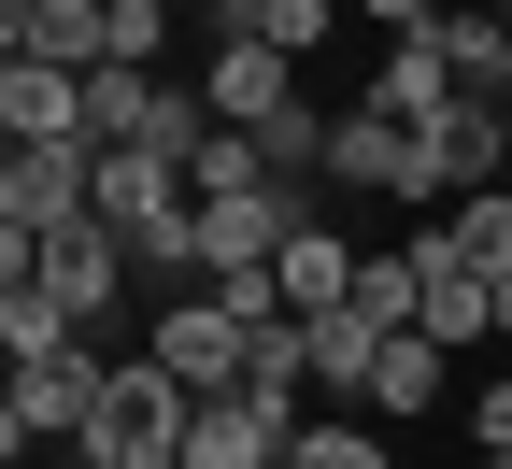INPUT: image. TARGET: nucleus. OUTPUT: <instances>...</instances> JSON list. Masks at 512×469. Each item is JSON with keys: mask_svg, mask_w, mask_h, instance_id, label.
I'll use <instances>...</instances> for the list:
<instances>
[{"mask_svg": "<svg viewBox=\"0 0 512 469\" xmlns=\"http://www.w3.org/2000/svg\"><path fill=\"white\" fill-rule=\"evenodd\" d=\"M100 214V157L86 143H15L0 157V242H57Z\"/></svg>", "mask_w": 512, "mask_h": 469, "instance_id": "obj_4", "label": "nucleus"}, {"mask_svg": "<svg viewBox=\"0 0 512 469\" xmlns=\"http://www.w3.org/2000/svg\"><path fill=\"white\" fill-rule=\"evenodd\" d=\"M0 43L29 72H100L114 57V0H0Z\"/></svg>", "mask_w": 512, "mask_h": 469, "instance_id": "obj_9", "label": "nucleus"}, {"mask_svg": "<svg viewBox=\"0 0 512 469\" xmlns=\"http://www.w3.org/2000/svg\"><path fill=\"white\" fill-rule=\"evenodd\" d=\"M498 15H512V0H498Z\"/></svg>", "mask_w": 512, "mask_h": 469, "instance_id": "obj_24", "label": "nucleus"}, {"mask_svg": "<svg viewBox=\"0 0 512 469\" xmlns=\"http://www.w3.org/2000/svg\"><path fill=\"white\" fill-rule=\"evenodd\" d=\"M413 256H427V313H413V327H427V342H441V356H470V342H498V285L470 271V256H456V242H441V228H427Z\"/></svg>", "mask_w": 512, "mask_h": 469, "instance_id": "obj_10", "label": "nucleus"}, {"mask_svg": "<svg viewBox=\"0 0 512 469\" xmlns=\"http://www.w3.org/2000/svg\"><path fill=\"white\" fill-rule=\"evenodd\" d=\"M143 356H157L185 398H242V384H256V327H242V313L200 285V299H171V313L143 327Z\"/></svg>", "mask_w": 512, "mask_h": 469, "instance_id": "obj_3", "label": "nucleus"}, {"mask_svg": "<svg viewBox=\"0 0 512 469\" xmlns=\"http://www.w3.org/2000/svg\"><path fill=\"white\" fill-rule=\"evenodd\" d=\"M470 455H512V370H498V384L470 398Z\"/></svg>", "mask_w": 512, "mask_h": 469, "instance_id": "obj_21", "label": "nucleus"}, {"mask_svg": "<svg viewBox=\"0 0 512 469\" xmlns=\"http://www.w3.org/2000/svg\"><path fill=\"white\" fill-rule=\"evenodd\" d=\"M427 43H441V72H456V100H512V15H498V0H484V15L456 0Z\"/></svg>", "mask_w": 512, "mask_h": 469, "instance_id": "obj_12", "label": "nucleus"}, {"mask_svg": "<svg viewBox=\"0 0 512 469\" xmlns=\"http://www.w3.org/2000/svg\"><path fill=\"white\" fill-rule=\"evenodd\" d=\"M470 469H484V455H470Z\"/></svg>", "mask_w": 512, "mask_h": 469, "instance_id": "obj_25", "label": "nucleus"}, {"mask_svg": "<svg viewBox=\"0 0 512 469\" xmlns=\"http://www.w3.org/2000/svg\"><path fill=\"white\" fill-rule=\"evenodd\" d=\"M370 413H384V427H413V413H441V342H427V327H399V342L370 356Z\"/></svg>", "mask_w": 512, "mask_h": 469, "instance_id": "obj_15", "label": "nucleus"}, {"mask_svg": "<svg viewBox=\"0 0 512 469\" xmlns=\"http://www.w3.org/2000/svg\"><path fill=\"white\" fill-rule=\"evenodd\" d=\"M285 469H384V441H370V413H299Z\"/></svg>", "mask_w": 512, "mask_h": 469, "instance_id": "obj_18", "label": "nucleus"}, {"mask_svg": "<svg viewBox=\"0 0 512 469\" xmlns=\"http://www.w3.org/2000/svg\"><path fill=\"white\" fill-rule=\"evenodd\" d=\"M271 285H285V313H342V299H356V242H342V228H299V242L271 256Z\"/></svg>", "mask_w": 512, "mask_h": 469, "instance_id": "obj_14", "label": "nucleus"}, {"mask_svg": "<svg viewBox=\"0 0 512 469\" xmlns=\"http://www.w3.org/2000/svg\"><path fill=\"white\" fill-rule=\"evenodd\" d=\"M200 100H214V128H285V114H299V57L256 43V29H228L214 72H200Z\"/></svg>", "mask_w": 512, "mask_h": 469, "instance_id": "obj_6", "label": "nucleus"}, {"mask_svg": "<svg viewBox=\"0 0 512 469\" xmlns=\"http://www.w3.org/2000/svg\"><path fill=\"white\" fill-rule=\"evenodd\" d=\"M413 171H427V128H399L384 100L328 114V185H370V199H413Z\"/></svg>", "mask_w": 512, "mask_h": 469, "instance_id": "obj_8", "label": "nucleus"}, {"mask_svg": "<svg viewBox=\"0 0 512 469\" xmlns=\"http://www.w3.org/2000/svg\"><path fill=\"white\" fill-rule=\"evenodd\" d=\"M299 356H313V384H328V398H356V413H370V356H384V327L342 299V313H299Z\"/></svg>", "mask_w": 512, "mask_h": 469, "instance_id": "obj_13", "label": "nucleus"}, {"mask_svg": "<svg viewBox=\"0 0 512 469\" xmlns=\"http://www.w3.org/2000/svg\"><path fill=\"white\" fill-rule=\"evenodd\" d=\"M285 441H299V398H200V427H185V469H285Z\"/></svg>", "mask_w": 512, "mask_h": 469, "instance_id": "obj_7", "label": "nucleus"}, {"mask_svg": "<svg viewBox=\"0 0 512 469\" xmlns=\"http://www.w3.org/2000/svg\"><path fill=\"white\" fill-rule=\"evenodd\" d=\"M484 469H512V455H484Z\"/></svg>", "mask_w": 512, "mask_h": 469, "instance_id": "obj_23", "label": "nucleus"}, {"mask_svg": "<svg viewBox=\"0 0 512 469\" xmlns=\"http://www.w3.org/2000/svg\"><path fill=\"white\" fill-rule=\"evenodd\" d=\"M0 128H15V143H86L100 157V128H86V72H0Z\"/></svg>", "mask_w": 512, "mask_h": 469, "instance_id": "obj_11", "label": "nucleus"}, {"mask_svg": "<svg viewBox=\"0 0 512 469\" xmlns=\"http://www.w3.org/2000/svg\"><path fill=\"white\" fill-rule=\"evenodd\" d=\"M512 185V100H441L427 114V171H413V214H456V199Z\"/></svg>", "mask_w": 512, "mask_h": 469, "instance_id": "obj_2", "label": "nucleus"}, {"mask_svg": "<svg viewBox=\"0 0 512 469\" xmlns=\"http://www.w3.org/2000/svg\"><path fill=\"white\" fill-rule=\"evenodd\" d=\"M100 384H114V356H86V342H57V356H15V398H0V441H86L100 427Z\"/></svg>", "mask_w": 512, "mask_h": 469, "instance_id": "obj_5", "label": "nucleus"}, {"mask_svg": "<svg viewBox=\"0 0 512 469\" xmlns=\"http://www.w3.org/2000/svg\"><path fill=\"white\" fill-rule=\"evenodd\" d=\"M185 427H200V398H185L157 356H114L100 427H86V469H185Z\"/></svg>", "mask_w": 512, "mask_h": 469, "instance_id": "obj_1", "label": "nucleus"}, {"mask_svg": "<svg viewBox=\"0 0 512 469\" xmlns=\"http://www.w3.org/2000/svg\"><path fill=\"white\" fill-rule=\"evenodd\" d=\"M356 313L399 342V327L427 313V256H413V242H370V256H356Z\"/></svg>", "mask_w": 512, "mask_h": 469, "instance_id": "obj_17", "label": "nucleus"}, {"mask_svg": "<svg viewBox=\"0 0 512 469\" xmlns=\"http://www.w3.org/2000/svg\"><path fill=\"white\" fill-rule=\"evenodd\" d=\"M200 15H228V29H242V15H256V0H200Z\"/></svg>", "mask_w": 512, "mask_h": 469, "instance_id": "obj_22", "label": "nucleus"}, {"mask_svg": "<svg viewBox=\"0 0 512 469\" xmlns=\"http://www.w3.org/2000/svg\"><path fill=\"white\" fill-rule=\"evenodd\" d=\"M370 100L399 114V128H427L441 100H456V72H441V43H427V29H413V43H384V57H370Z\"/></svg>", "mask_w": 512, "mask_h": 469, "instance_id": "obj_16", "label": "nucleus"}, {"mask_svg": "<svg viewBox=\"0 0 512 469\" xmlns=\"http://www.w3.org/2000/svg\"><path fill=\"white\" fill-rule=\"evenodd\" d=\"M441 242H456L470 271H512V185H484V199H456V214H441Z\"/></svg>", "mask_w": 512, "mask_h": 469, "instance_id": "obj_19", "label": "nucleus"}, {"mask_svg": "<svg viewBox=\"0 0 512 469\" xmlns=\"http://www.w3.org/2000/svg\"><path fill=\"white\" fill-rule=\"evenodd\" d=\"M256 43H285V57H313V43H328L342 29V0H256V15H242Z\"/></svg>", "mask_w": 512, "mask_h": 469, "instance_id": "obj_20", "label": "nucleus"}]
</instances>
